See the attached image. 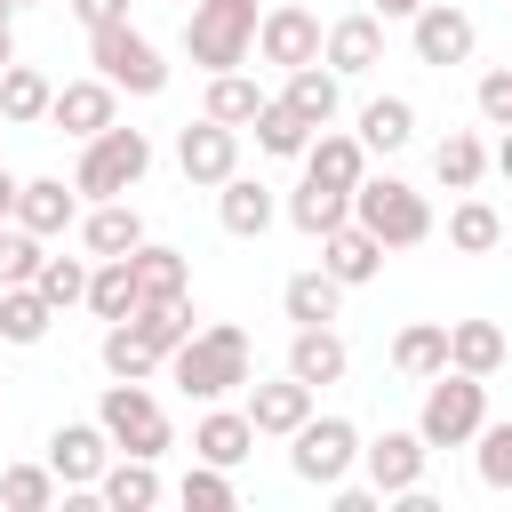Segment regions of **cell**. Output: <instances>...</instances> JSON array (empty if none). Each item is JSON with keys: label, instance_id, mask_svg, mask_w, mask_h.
<instances>
[{"label": "cell", "instance_id": "cell-16", "mask_svg": "<svg viewBox=\"0 0 512 512\" xmlns=\"http://www.w3.org/2000/svg\"><path fill=\"white\" fill-rule=\"evenodd\" d=\"M72 216H80V184H64V176H24V192H16V224H24V232L56 240Z\"/></svg>", "mask_w": 512, "mask_h": 512}, {"label": "cell", "instance_id": "cell-30", "mask_svg": "<svg viewBox=\"0 0 512 512\" xmlns=\"http://www.w3.org/2000/svg\"><path fill=\"white\" fill-rule=\"evenodd\" d=\"M352 136H360L368 152H408V144H416V104H408V96H368Z\"/></svg>", "mask_w": 512, "mask_h": 512}, {"label": "cell", "instance_id": "cell-14", "mask_svg": "<svg viewBox=\"0 0 512 512\" xmlns=\"http://www.w3.org/2000/svg\"><path fill=\"white\" fill-rule=\"evenodd\" d=\"M312 400H320V392H312L304 376H272V384H256V376H248V400H240V408H248L256 440H288V432L312 416Z\"/></svg>", "mask_w": 512, "mask_h": 512}, {"label": "cell", "instance_id": "cell-42", "mask_svg": "<svg viewBox=\"0 0 512 512\" xmlns=\"http://www.w3.org/2000/svg\"><path fill=\"white\" fill-rule=\"evenodd\" d=\"M472 472H480L488 496H512V416H504V424H480V440H472Z\"/></svg>", "mask_w": 512, "mask_h": 512}, {"label": "cell", "instance_id": "cell-48", "mask_svg": "<svg viewBox=\"0 0 512 512\" xmlns=\"http://www.w3.org/2000/svg\"><path fill=\"white\" fill-rule=\"evenodd\" d=\"M16 192H24V176H16V168H0V224L16 216Z\"/></svg>", "mask_w": 512, "mask_h": 512}, {"label": "cell", "instance_id": "cell-5", "mask_svg": "<svg viewBox=\"0 0 512 512\" xmlns=\"http://www.w3.org/2000/svg\"><path fill=\"white\" fill-rule=\"evenodd\" d=\"M96 424L112 432L120 456H152V464H160V456L176 448V424H168V408L152 400V384H120V376H112L104 400H96Z\"/></svg>", "mask_w": 512, "mask_h": 512}, {"label": "cell", "instance_id": "cell-4", "mask_svg": "<svg viewBox=\"0 0 512 512\" xmlns=\"http://www.w3.org/2000/svg\"><path fill=\"white\" fill-rule=\"evenodd\" d=\"M488 424V376H464V368H440L424 384V408H416V432L432 448H472Z\"/></svg>", "mask_w": 512, "mask_h": 512}, {"label": "cell", "instance_id": "cell-1", "mask_svg": "<svg viewBox=\"0 0 512 512\" xmlns=\"http://www.w3.org/2000/svg\"><path fill=\"white\" fill-rule=\"evenodd\" d=\"M248 368H256L248 360V328H232V320H208L168 352V376L184 384V400H224V392L248 384Z\"/></svg>", "mask_w": 512, "mask_h": 512}, {"label": "cell", "instance_id": "cell-41", "mask_svg": "<svg viewBox=\"0 0 512 512\" xmlns=\"http://www.w3.org/2000/svg\"><path fill=\"white\" fill-rule=\"evenodd\" d=\"M56 496H64L56 464H8V472H0V504H8V512H48Z\"/></svg>", "mask_w": 512, "mask_h": 512}, {"label": "cell", "instance_id": "cell-10", "mask_svg": "<svg viewBox=\"0 0 512 512\" xmlns=\"http://www.w3.org/2000/svg\"><path fill=\"white\" fill-rule=\"evenodd\" d=\"M176 168H184V184H224V176H240V128H224V120H184L176 128Z\"/></svg>", "mask_w": 512, "mask_h": 512}, {"label": "cell", "instance_id": "cell-26", "mask_svg": "<svg viewBox=\"0 0 512 512\" xmlns=\"http://www.w3.org/2000/svg\"><path fill=\"white\" fill-rule=\"evenodd\" d=\"M288 224H296L304 240H328L336 224H352V192H336V184H320V176H304V184L288 192Z\"/></svg>", "mask_w": 512, "mask_h": 512}, {"label": "cell", "instance_id": "cell-19", "mask_svg": "<svg viewBox=\"0 0 512 512\" xmlns=\"http://www.w3.org/2000/svg\"><path fill=\"white\" fill-rule=\"evenodd\" d=\"M344 80H360V72H376L384 64V16H336L328 24V48H320Z\"/></svg>", "mask_w": 512, "mask_h": 512}, {"label": "cell", "instance_id": "cell-46", "mask_svg": "<svg viewBox=\"0 0 512 512\" xmlns=\"http://www.w3.org/2000/svg\"><path fill=\"white\" fill-rule=\"evenodd\" d=\"M472 104H480V120H488V128H512V64H496V72H480V88H472Z\"/></svg>", "mask_w": 512, "mask_h": 512}, {"label": "cell", "instance_id": "cell-15", "mask_svg": "<svg viewBox=\"0 0 512 512\" xmlns=\"http://www.w3.org/2000/svg\"><path fill=\"white\" fill-rule=\"evenodd\" d=\"M48 464H56L64 488H96L104 464H112V432L104 424H56L48 432Z\"/></svg>", "mask_w": 512, "mask_h": 512}, {"label": "cell", "instance_id": "cell-32", "mask_svg": "<svg viewBox=\"0 0 512 512\" xmlns=\"http://www.w3.org/2000/svg\"><path fill=\"white\" fill-rule=\"evenodd\" d=\"M96 360H104V376H120V384H152V376L168 368V360L136 336V320H112V328H104V344H96Z\"/></svg>", "mask_w": 512, "mask_h": 512}, {"label": "cell", "instance_id": "cell-44", "mask_svg": "<svg viewBox=\"0 0 512 512\" xmlns=\"http://www.w3.org/2000/svg\"><path fill=\"white\" fill-rule=\"evenodd\" d=\"M88 272H96V256H88V264H80V256H48L32 288H40L56 312H72V304H88Z\"/></svg>", "mask_w": 512, "mask_h": 512}, {"label": "cell", "instance_id": "cell-23", "mask_svg": "<svg viewBox=\"0 0 512 512\" xmlns=\"http://www.w3.org/2000/svg\"><path fill=\"white\" fill-rule=\"evenodd\" d=\"M304 176H320V184L352 192V184L368 176V144H360V136H344V128H320V136L304 144Z\"/></svg>", "mask_w": 512, "mask_h": 512}, {"label": "cell", "instance_id": "cell-8", "mask_svg": "<svg viewBox=\"0 0 512 512\" xmlns=\"http://www.w3.org/2000/svg\"><path fill=\"white\" fill-rule=\"evenodd\" d=\"M88 64H96L120 96H160V88H168V64H160V48H152L136 24H96V32H88Z\"/></svg>", "mask_w": 512, "mask_h": 512}, {"label": "cell", "instance_id": "cell-27", "mask_svg": "<svg viewBox=\"0 0 512 512\" xmlns=\"http://www.w3.org/2000/svg\"><path fill=\"white\" fill-rule=\"evenodd\" d=\"M136 304H144L136 264H128V256H96V272H88V312L112 328V320H136Z\"/></svg>", "mask_w": 512, "mask_h": 512}, {"label": "cell", "instance_id": "cell-29", "mask_svg": "<svg viewBox=\"0 0 512 512\" xmlns=\"http://www.w3.org/2000/svg\"><path fill=\"white\" fill-rule=\"evenodd\" d=\"M48 104H56V80H48L40 64H8V72H0V120H8V128H40Z\"/></svg>", "mask_w": 512, "mask_h": 512}, {"label": "cell", "instance_id": "cell-38", "mask_svg": "<svg viewBox=\"0 0 512 512\" xmlns=\"http://www.w3.org/2000/svg\"><path fill=\"white\" fill-rule=\"evenodd\" d=\"M128 264H136V288H144V304H152V296H192V264H184V248H160V240H144Z\"/></svg>", "mask_w": 512, "mask_h": 512}, {"label": "cell", "instance_id": "cell-20", "mask_svg": "<svg viewBox=\"0 0 512 512\" xmlns=\"http://www.w3.org/2000/svg\"><path fill=\"white\" fill-rule=\"evenodd\" d=\"M280 312H288L296 328H328V320L344 312V280H336L328 264H312V272H288V288H280Z\"/></svg>", "mask_w": 512, "mask_h": 512}, {"label": "cell", "instance_id": "cell-3", "mask_svg": "<svg viewBox=\"0 0 512 512\" xmlns=\"http://www.w3.org/2000/svg\"><path fill=\"white\" fill-rule=\"evenodd\" d=\"M352 224H368L384 248H424L432 240V200L400 176H360L352 184Z\"/></svg>", "mask_w": 512, "mask_h": 512}, {"label": "cell", "instance_id": "cell-54", "mask_svg": "<svg viewBox=\"0 0 512 512\" xmlns=\"http://www.w3.org/2000/svg\"><path fill=\"white\" fill-rule=\"evenodd\" d=\"M176 8H192V0H176Z\"/></svg>", "mask_w": 512, "mask_h": 512}, {"label": "cell", "instance_id": "cell-39", "mask_svg": "<svg viewBox=\"0 0 512 512\" xmlns=\"http://www.w3.org/2000/svg\"><path fill=\"white\" fill-rule=\"evenodd\" d=\"M496 240H504V216H496L488 200H472V192H464V200L448 208V248H456V256H488Z\"/></svg>", "mask_w": 512, "mask_h": 512}, {"label": "cell", "instance_id": "cell-33", "mask_svg": "<svg viewBox=\"0 0 512 512\" xmlns=\"http://www.w3.org/2000/svg\"><path fill=\"white\" fill-rule=\"evenodd\" d=\"M264 104H272V96H264L240 64H232V72H208V104H200L208 120H224V128H256V112H264Z\"/></svg>", "mask_w": 512, "mask_h": 512}, {"label": "cell", "instance_id": "cell-47", "mask_svg": "<svg viewBox=\"0 0 512 512\" xmlns=\"http://www.w3.org/2000/svg\"><path fill=\"white\" fill-rule=\"evenodd\" d=\"M64 8H72L88 32H96V24H128V0H64Z\"/></svg>", "mask_w": 512, "mask_h": 512}, {"label": "cell", "instance_id": "cell-21", "mask_svg": "<svg viewBox=\"0 0 512 512\" xmlns=\"http://www.w3.org/2000/svg\"><path fill=\"white\" fill-rule=\"evenodd\" d=\"M248 448H256V424H248V408H216V400H208V416L192 424V456H200V464H224V472H232V464H240Z\"/></svg>", "mask_w": 512, "mask_h": 512}, {"label": "cell", "instance_id": "cell-40", "mask_svg": "<svg viewBox=\"0 0 512 512\" xmlns=\"http://www.w3.org/2000/svg\"><path fill=\"white\" fill-rule=\"evenodd\" d=\"M136 336L168 360V352L192 336V296H152V304H136Z\"/></svg>", "mask_w": 512, "mask_h": 512}, {"label": "cell", "instance_id": "cell-7", "mask_svg": "<svg viewBox=\"0 0 512 512\" xmlns=\"http://www.w3.org/2000/svg\"><path fill=\"white\" fill-rule=\"evenodd\" d=\"M352 464H360V424L352 416H304L296 432H288V472L304 480V488H336V480H352Z\"/></svg>", "mask_w": 512, "mask_h": 512}, {"label": "cell", "instance_id": "cell-18", "mask_svg": "<svg viewBox=\"0 0 512 512\" xmlns=\"http://www.w3.org/2000/svg\"><path fill=\"white\" fill-rule=\"evenodd\" d=\"M384 256H392V248H384V240H376L368 224H336V232L320 240V264H328V272H336L344 288H368V280L384 272Z\"/></svg>", "mask_w": 512, "mask_h": 512}, {"label": "cell", "instance_id": "cell-37", "mask_svg": "<svg viewBox=\"0 0 512 512\" xmlns=\"http://www.w3.org/2000/svg\"><path fill=\"white\" fill-rule=\"evenodd\" d=\"M312 136H320V128H312L296 104H280V96L256 112V152H272V160H304V144H312Z\"/></svg>", "mask_w": 512, "mask_h": 512}, {"label": "cell", "instance_id": "cell-50", "mask_svg": "<svg viewBox=\"0 0 512 512\" xmlns=\"http://www.w3.org/2000/svg\"><path fill=\"white\" fill-rule=\"evenodd\" d=\"M416 8H424V0H376V16H384V24H392V16H400V24H408V16H416Z\"/></svg>", "mask_w": 512, "mask_h": 512}, {"label": "cell", "instance_id": "cell-52", "mask_svg": "<svg viewBox=\"0 0 512 512\" xmlns=\"http://www.w3.org/2000/svg\"><path fill=\"white\" fill-rule=\"evenodd\" d=\"M8 8H40V0H8Z\"/></svg>", "mask_w": 512, "mask_h": 512}, {"label": "cell", "instance_id": "cell-35", "mask_svg": "<svg viewBox=\"0 0 512 512\" xmlns=\"http://www.w3.org/2000/svg\"><path fill=\"white\" fill-rule=\"evenodd\" d=\"M96 496H104L112 512H144V504H160V464H152V456H120V464H104Z\"/></svg>", "mask_w": 512, "mask_h": 512}, {"label": "cell", "instance_id": "cell-17", "mask_svg": "<svg viewBox=\"0 0 512 512\" xmlns=\"http://www.w3.org/2000/svg\"><path fill=\"white\" fill-rule=\"evenodd\" d=\"M272 184H256V176H224L216 184V224L232 232V240H264L272 232Z\"/></svg>", "mask_w": 512, "mask_h": 512}, {"label": "cell", "instance_id": "cell-31", "mask_svg": "<svg viewBox=\"0 0 512 512\" xmlns=\"http://www.w3.org/2000/svg\"><path fill=\"white\" fill-rule=\"evenodd\" d=\"M504 328L496 320H448V368H464V376H496L504 368Z\"/></svg>", "mask_w": 512, "mask_h": 512}, {"label": "cell", "instance_id": "cell-53", "mask_svg": "<svg viewBox=\"0 0 512 512\" xmlns=\"http://www.w3.org/2000/svg\"><path fill=\"white\" fill-rule=\"evenodd\" d=\"M0 16H16V8H8V0H0Z\"/></svg>", "mask_w": 512, "mask_h": 512}, {"label": "cell", "instance_id": "cell-24", "mask_svg": "<svg viewBox=\"0 0 512 512\" xmlns=\"http://www.w3.org/2000/svg\"><path fill=\"white\" fill-rule=\"evenodd\" d=\"M80 248H88V256H136V248H144V216H136L128 200H96V208L80 216Z\"/></svg>", "mask_w": 512, "mask_h": 512}, {"label": "cell", "instance_id": "cell-34", "mask_svg": "<svg viewBox=\"0 0 512 512\" xmlns=\"http://www.w3.org/2000/svg\"><path fill=\"white\" fill-rule=\"evenodd\" d=\"M432 176H440L448 192H480V176H488V144H480L472 128H448V136L432 144Z\"/></svg>", "mask_w": 512, "mask_h": 512}, {"label": "cell", "instance_id": "cell-43", "mask_svg": "<svg viewBox=\"0 0 512 512\" xmlns=\"http://www.w3.org/2000/svg\"><path fill=\"white\" fill-rule=\"evenodd\" d=\"M40 264H48V240H40V232H24V224L8 216V224H0V288L40 280Z\"/></svg>", "mask_w": 512, "mask_h": 512}, {"label": "cell", "instance_id": "cell-2", "mask_svg": "<svg viewBox=\"0 0 512 512\" xmlns=\"http://www.w3.org/2000/svg\"><path fill=\"white\" fill-rule=\"evenodd\" d=\"M256 24H264L256 0H192V8H184V56H192L200 72H232V64H248Z\"/></svg>", "mask_w": 512, "mask_h": 512}, {"label": "cell", "instance_id": "cell-13", "mask_svg": "<svg viewBox=\"0 0 512 512\" xmlns=\"http://www.w3.org/2000/svg\"><path fill=\"white\" fill-rule=\"evenodd\" d=\"M112 120H120V88H112L104 72H96V80H64L56 104H48V128H64V136H80V144L104 136Z\"/></svg>", "mask_w": 512, "mask_h": 512}, {"label": "cell", "instance_id": "cell-51", "mask_svg": "<svg viewBox=\"0 0 512 512\" xmlns=\"http://www.w3.org/2000/svg\"><path fill=\"white\" fill-rule=\"evenodd\" d=\"M8 64H16V24L0 16V72H8Z\"/></svg>", "mask_w": 512, "mask_h": 512}, {"label": "cell", "instance_id": "cell-11", "mask_svg": "<svg viewBox=\"0 0 512 512\" xmlns=\"http://www.w3.org/2000/svg\"><path fill=\"white\" fill-rule=\"evenodd\" d=\"M320 48H328V32H320L312 8H296V0L264 8V24H256V56H264V64L296 72V64H320Z\"/></svg>", "mask_w": 512, "mask_h": 512}, {"label": "cell", "instance_id": "cell-12", "mask_svg": "<svg viewBox=\"0 0 512 512\" xmlns=\"http://www.w3.org/2000/svg\"><path fill=\"white\" fill-rule=\"evenodd\" d=\"M424 464H432V440H424V432H376V440H360V472H368L384 496L424 488Z\"/></svg>", "mask_w": 512, "mask_h": 512}, {"label": "cell", "instance_id": "cell-25", "mask_svg": "<svg viewBox=\"0 0 512 512\" xmlns=\"http://www.w3.org/2000/svg\"><path fill=\"white\" fill-rule=\"evenodd\" d=\"M344 368H352V352H344L336 328H296V336H288V376H304L312 392H320V384H344Z\"/></svg>", "mask_w": 512, "mask_h": 512}, {"label": "cell", "instance_id": "cell-45", "mask_svg": "<svg viewBox=\"0 0 512 512\" xmlns=\"http://www.w3.org/2000/svg\"><path fill=\"white\" fill-rule=\"evenodd\" d=\"M176 496H184L192 512H224V504H232V472H224V464H200V456H192V472L176 480Z\"/></svg>", "mask_w": 512, "mask_h": 512}, {"label": "cell", "instance_id": "cell-6", "mask_svg": "<svg viewBox=\"0 0 512 512\" xmlns=\"http://www.w3.org/2000/svg\"><path fill=\"white\" fill-rule=\"evenodd\" d=\"M144 168H152V136L112 120L104 136H88V144H80V168H72V184H80L88 200H120V192H136V184H144Z\"/></svg>", "mask_w": 512, "mask_h": 512}, {"label": "cell", "instance_id": "cell-9", "mask_svg": "<svg viewBox=\"0 0 512 512\" xmlns=\"http://www.w3.org/2000/svg\"><path fill=\"white\" fill-rule=\"evenodd\" d=\"M408 48H416V64L448 72V64H472V48H480V24H472L456 0H424V8L408 16Z\"/></svg>", "mask_w": 512, "mask_h": 512}, {"label": "cell", "instance_id": "cell-28", "mask_svg": "<svg viewBox=\"0 0 512 512\" xmlns=\"http://www.w3.org/2000/svg\"><path fill=\"white\" fill-rule=\"evenodd\" d=\"M392 368H400L408 384H432V376L448 368V320H408V328L392 336Z\"/></svg>", "mask_w": 512, "mask_h": 512}, {"label": "cell", "instance_id": "cell-36", "mask_svg": "<svg viewBox=\"0 0 512 512\" xmlns=\"http://www.w3.org/2000/svg\"><path fill=\"white\" fill-rule=\"evenodd\" d=\"M56 328V304L32 288V280H16V288H0V344H40Z\"/></svg>", "mask_w": 512, "mask_h": 512}, {"label": "cell", "instance_id": "cell-49", "mask_svg": "<svg viewBox=\"0 0 512 512\" xmlns=\"http://www.w3.org/2000/svg\"><path fill=\"white\" fill-rule=\"evenodd\" d=\"M488 168H496V176H504V184H512V128H504V144H496V152H488Z\"/></svg>", "mask_w": 512, "mask_h": 512}, {"label": "cell", "instance_id": "cell-22", "mask_svg": "<svg viewBox=\"0 0 512 512\" xmlns=\"http://www.w3.org/2000/svg\"><path fill=\"white\" fill-rule=\"evenodd\" d=\"M280 104H296L312 128H328V120L344 112V72H336L328 56H320V64H296V72H288V88H280Z\"/></svg>", "mask_w": 512, "mask_h": 512}]
</instances>
